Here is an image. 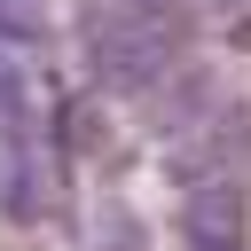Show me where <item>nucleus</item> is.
<instances>
[{"label": "nucleus", "mask_w": 251, "mask_h": 251, "mask_svg": "<svg viewBox=\"0 0 251 251\" xmlns=\"http://www.w3.org/2000/svg\"><path fill=\"white\" fill-rule=\"evenodd\" d=\"M188 243L196 251H251V196H243V180H204L188 196Z\"/></svg>", "instance_id": "1"}]
</instances>
